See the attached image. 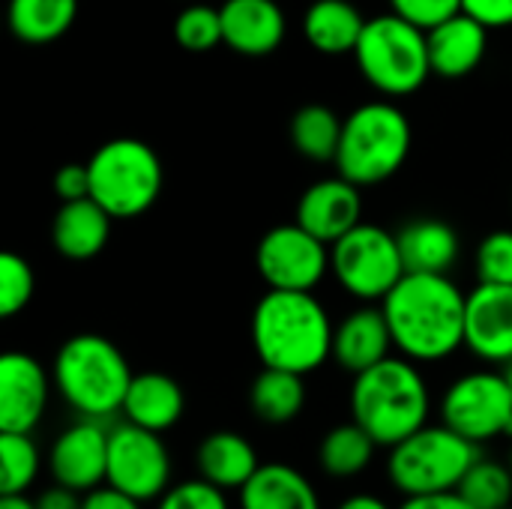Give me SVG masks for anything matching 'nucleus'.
<instances>
[{
    "instance_id": "2",
    "label": "nucleus",
    "mask_w": 512,
    "mask_h": 509,
    "mask_svg": "<svg viewBox=\"0 0 512 509\" xmlns=\"http://www.w3.org/2000/svg\"><path fill=\"white\" fill-rule=\"evenodd\" d=\"M333 321L315 291L270 288L252 312V345L264 366L297 375L318 372L333 357Z\"/></svg>"
},
{
    "instance_id": "27",
    "label": "nucleus",
    "mask_w": 512,
    "mask_h": 509,
    "mask_svg": "<svg viewBox=\"0 0 512 509\" xmlns=\"http://www.w3.org/2000/svg\"><path fill=\"white\" fill-rule=\"evenodd\" d=\"M252 414L267 426H285L294 423L306 405V384L303 375L288 369L264 366L249 390Z\"/></svg>"
},
{
    "instance_id": "45",
    "label": "nucleus",
    "mask_w": 512,
    "mask_h": 509,
    "mask_svg": "<svg viewBox=\"0 0 512 509\" xmlns=\"http://www.w3.org/2000/svg\"><path fill=\"white\" fill-rule=\"evenodd\" d=\"M510 438H512V429H510Z\"/></svg>"
},
{
    "instance_id": "31",
    "label": "nucleus",
    "mask_w": 512,
    "mask_h": 509,
    "mask_svg": "<svg viewBox=\"0 0 512 509\" xmlns=\"http://www.w3.org/2000/svg\"><path fill=\"white\" fill-rule=\"evenodd\" d=\"M474 509L512 507V468L504 462L480 456L456 489Z\"/></svg>"
},
{
    "instance_id": "41",
    "label": "nucleus",
    "mask_w": 512,
    "mask_h": 509,
    "mask_svg": "<svg viewBox=\"0 0 512 509\" xmlns=\"http://www.w3.org/2000/svg\"><path fill=\"white\" fill-rule=\"evenodd\" d=\"M399 509H474L459 492H438V495H411Z\"/></svg>"
},
{
    "instance_id": "18",
    "label": "nucleus",
    "mask_w": 512,
    "mask_h": 509,
    "mask_svg": "<svg viewBox=\"0 0 512 509\" xmlns=\"http://www.w3.org/2000/svg\"><path fill=\"white\" fill-rule=\"evenodd\" d=\"M393 333L387 324V315L381 306L375 303H363L357 309H351L333 333V360L351 372L360 375L372 366H378L381 360L390 357L393 351Z\"/></svg>"
},
{
    "instance_id": "35",
    "label": "nucleus",
    "mask_w": 512,
    "mask_h": 509,
    "mask_svg": "<svg viewBox=\"0 0 512 509\" xmlns=\"http://www.w3.org/2000/svg\"><path fill=\"white\" fill-rule=\"evenodd\" d=\"M156 509H231L228 507V498H225V489L207 483L204 477L198 480H186V483H177L171 486L159 501Z\"/></svg>"
},
{
    "instance_id": "7",
    "label": "nucleus",
    "mask_w": 512,
    "mask_h": 509,
    "mask_svg": "<svg viewBox=\"0 0 512 509\" xmlns=\"http://www.w3.org/2000/svg\"><path fill=\"white\" fill-rule=\"evenodd\" d=\"M480 444L462 438L450 426H423L396 447H390L387 477L396 492L411 495H438L456 492L462 477L480 459Z\"/></svg>"
},
{
    "instance_id": "30",
    "label": "nucleus",
    "mask_w": 512,
    "mask_h": 509,
    "mask_svg": "<svg viewBox=\"0 0 512 509\" xmlns=\"http://www.w3.org/2000/svg\"><path fill=\"white\" fill-rule=\"evenodd\" d=\"M42 468L33 432H0V492L24 495Z\"/></svg>"
},
{
    "instance_id": "5",
    "label": "nucleus",
    "mask_w": 512,
    "mask_h": 509,
    "mask_svg": "<svg viewBox=\"0 0 512 509\" xmlns=\"http://www.w3.org/2000/svg\"><path fill=\"white\" fill-rule=\"evenodd\" d=\"M411 120L393 102H366L354 108L342 123L336 150V174L357 186H378L390 180L411 153Z\"/></svg>"
},
{
    "instance_id": "25",
    "label": "nucleus",
    "mask_w": 512,
    "mask_h": 509,
    "mask_svg": "<svg viewBox=\"0 0 512 509\" xmlns=\"http://www.w3.org/2000/svg\"><path fill=\"white\" fill-rule=\"evenodd\" d=\"M396 237L408 273H450L459 261V234L444 219H414Z\"/></svg>"
},
{
    "instance_id": "37",
    "label": "nucleus",
    "mask_w": 512,
    "mask_h": 509,
    "mask_svg": "<svg viewBox=\"0 0 512 509\" xmlns=\"http://www.w3.org/2000/svg\"><path fill=\"white\" fill-rule=\"evenodd\" d=\"M54 192L60 195V201H78V198H90V168L87 162H69L54 174Z\"/></svg>"
},
{
    "instance_id": "14",
    "label": "nucleus",
    "mask_w": 512,
    "mask_h": 509,
    "mask_svg": "<svg viewBox=\"0 0 512 509\" xmlns=\"http://www.w3.org/2000/svg\"><path fill=\"white\" fill-rule=\"evenodd\" d=\"M51 384L45 366L36 357L24 351L3 354L0 357V432H33L45 417Z\"/></svg>"
},
{
    "instance_id": "28",
    "label": "nucleus",
    "mask_w": 512,
    "mask_h": 509,
    "mask_svg": "<svg viewBox=\"0 0 512 509\" xmlns=\"http://www.w3.org/2000/svg\"><path fill=\"white\" fill-rule=\"evenodd\" d=\"M375 450H378V441L360 423L351 420V423L333 426L324 435L318 447V465L333 480H354L372 465Z\"/></svg>"
},
{
    "instance_id": "29",
    "label": "nucleus",
    "mask_w": 512,
    "mask_h": 509,
    "mask_svg": "<svg viewBox=\"0 0 512 509\" xmlns=\"http://www.w3.org/2000/svg\"><path fill=\"white\" fill-rule=\"evenodd\" d=\"M342 117L321 105H303L294 117H291V144L300 156L312 159V162H333L336 150H339V138H342Z\"/></svg>"
},
{
    "instance_id": "44",
    "label": "nucleus",
    "mask_w": 512,
    "mask_h": 509,
    "mask_svg": "<svg viewBox=\"0 0 512 509\" xmlns=\"http://www.w3.org/2000/svg\"><path fill=\"white\" fill-rule=\"evenodd\" d=\"M510 468H512V456H510Z\"/></svg>"
},
{
    "instance_id": "34",
    "label": "nucleus",
    "mask_w": 512,
    "mask_h": 509,
    "mask_svg": "<svg viewBox=\"0 0 512 509\" xmlns=\"http://www.w3.org/2000/svg\"><path fill=\"white\" fill-rule=\"evenodd\" d=\"M477 282L512 285V231H492L477 249Z\"/></svg>"
},
{
    "instance_id": "22",
    "label": "nucleus",
    "mask_w": 512,
    "mask_h": 509,
    "mask_svg": "<svg viewBox=\"0 0 512 509\" xmlns=\"http://www.w3.org/2000/svg\"><path fill=\"white\" fill-rule=\"evenodd\" d=\"M240 509H321V498L294 465L264 462L240 489Z\"/></svg>"
},
{
    "instance_id": "19",
    "label": "nucleus",
    "mask_w": 512,
    "mask_h": 509,
    "mask_svg": "<svg viewBox=\"0 0 512 509\" xmlns=\"http://www.w3.org/2000/svg\"><path fill=\"white\" fill-rule=\"evenodd\" d=\"M426 36H429L432 75L447 81L471 75L483 63L489 48V27L474 15H468L465 9L426 30Z\"/></svg>"
},
{
    "instance_id": "42",
    "label": "nucleus",
    "mask_w": 512,
    "mask_h": 509,
    "mask_svg": "<svg viewBox=\"0 0 512 509\" xmlns=\"http://www.w3.org/2000/svg\"><path fill=\"white\" fill-rule=\"evenodd\" d=\"M336 509H393L387 501H381L378 495H351L345 498Z\"/></svg>"
},
{
    "instance_id": "32",
    "label": "nucleus",
    "mask_w": 512,
    "mask_h": 509,
    "mask_svg": "<svg viewBox=\"0 0 512 509\" xmlns=\"http://www.w3.org/2000/svg\"><path fill=\"white\" fill-rule=\"evenodd\" d=\"M174 39L180 48L204 54L213 51L216 45H225L222 36V12L207 3H192L186 6L177 21H174Z\"/></svg>"
},
{
    "instance_id": "24",
    "label": "nucleus",
    "mask_w": 512,
    "mask_h": 509,
    "mask_svg": "<svg viewBox=\"0 0 512 509\" xmlns=\"http://www.w3.org/2000/svg\"><path fill=\"white\" fill-rule=\"evenodd\" d=\"M366 21L369 18L351 0H315L303 12V36L315 51L327 57H342L354 54Z\"/></svg>"
},
{
    "instance_id": "36",
    "label": "nucleus",
    "mask_w": 512,
    "mask_h": 509,
    "mask_svg": "<svg viewBox=\"0 0 512 509\" xmlns=\"http://www.w3.org/2000/svg\"><path fill=\"white\" fill-rule=\"evenodd\" d=\"M390 12L408 18L423 30H432L435 24L462 12V0H390Z\"/></svg>"
},
{
    "instance_id": "12",
    "label": "nucleus",
    "mask_w": 512,
    "mask_h": 509,
    "mask_svg": "<svg viewBox=\"0 0 512 509\" xmlns=\"http://www.w3.org/2000/svg\"><path fill=\"white\" fill-rule=\"evenodd\" d=\"M120 492L150 504L171 489V453L159 432L117 423L108 435V480Z\"/></svg>"
},
{
    "instance_id": "39",
    "label": "nucleus",
    "mask_w": 512,
    "mask_h": 509,
    "mask_svg": "<svg viewBox=\"0 0 512 509\" xmlns=\"http://www.w3.org/2000/svg\"><path fill=\"white\" fill-rule=\"evenodd\" d=\"M84 509H144V501L120 492L111 483H102V486L84 492Z\"/></svg>"
},
{
    "instance_id": "20",
    "label": "nucleus",
    "mask_w": 512,
    "mask_h": 509,
    "mask_svg": "<svg viewBox=\"0 0 512 509\" xmlns=\"http://www.w3.org/2000/svg\"><path fill=\"white\" fill-rule=\"evenodd\" d=\"M114 216L93 198L63 201L51 222V243L69 261L96 258L111 237Z\"/></svg>"
},
{
    "instance_id": "17",
    "label": "nucleus",
    "mask_w": 512,
    "mask_h": 509,
    "mask_svg": "<svg viewBox=\"0 0 512 509\" xmlns=\"http://www.w3.org/2000/svg\"><path fill=\"white\" fill-rule=\"evenodd\" d=\"M219 12L225 45L243 57H267L285 42L288 18L276 0H225Z\"/></svg>"
},
{
    "instance_id": "33",
    "label": "nucleus",
    "mask_w": 512,
    "mask_h": 509,
    "mask_svg": "<svg viewBox=\"0 0 512 509\" xmlns=\"http://www.w3.org/2000/svg\"><path fill=\"white\" fill-rule=\"evenodd\" d=\"M36 291V276L33 267L24 255L18 252H3L0 255V315L15 318L27 303L33 300Z\"/></svg>"
},
{
    "instance_id": "6",
    "label": "nucleus",
    "mask_w": 512,
    "mask_h": 509,
    "mask_svg": "<svg viewBox=\"0 0 512 509\" xmlns=\"http://www.w3.org/2000/svg\"><path fill=\"white\" fill-rule=\"evenodd\" d=\"M354 60L360 75L381 96L393 99L417 93L432 75L426 30L396 12H384L366 21L354 48Z\"/></svg>"
},
{
    "instance_id": "1",
    "label": "nucleus",
    "mask_w": 512,
    "mask_h": 509,
    "mask_svg": "<svg viewBox=\"0 0 512 509\" xmlns=\"http://www.w3.org/2000/svg\"><path fill=\"white\" fill-rule=\"evenodd\" d=\"M468 294L450 273H405L381 300L393 345L414 363H441L465 348Z\"/></svg>"
},
{
    "instance_id": "8",
    "label": "nucleus",
    "mask_w": 512,
    "mask_h": 509,
    "mask_svg": "<svg viewBox=\"0 0 512 509\" xmlns=\"http://www.w3.org/2000/svg\"><path fill=\"white\" fill-rule=\"evenodd\" d=\"M90 198L114 219H135L147 213L165 183L162 159L141 138H111L87 159Z\"/></svg>"
},
{
    "instance_id": "40",
    "label": "nucleus",
    "mask_w": 512,
    "mask_h": 509,
    "mask_svg": "<svg viewBox=\"0 0 512 509\" xmlns=\"http://www.w3.org/2000/svg\"><path fill=\"white\" fill-rule=\"evenodd\" d=\"M36 509H84V495L75 492V489H69V486L54 483L51 489L39 492Z\"/></svg>"
},
{
    "instance_id": "46",
    "label": "nucleus",
    "mask_w": 512,
    "mask_h": 509,
    "mask_svg": "<svg viewBox=\"0 0 512 509\" xmlns=\"http://www.w3.org/2000/svg\"><path fill=\"white\" fill-rule=\"evenodd\" d=\"M507 509H512V507H507Z\"/></svg>"
},
{
    "instance_id": "11",
    "label": "nucleus",
    "mask_w": 512,
    "mask_h": 509,
    "mask_svg": "<svg viewBox=\"0 0 512 509\" xmlns=\"http://www.w3.org/2000/svg\"><path fill=\"white\" fill-rule=\"evenodd\" d=\"M255 267L267 288L315 291L330 273V243L306 231L297 219L270 228L258 249Z\"/></svg>"
},
{
    "instance_id": "10",
    "label": "nucleus",
    "mask_w": 512,
    "mask_h": 509,
    "mask_svg": "<svg viewBox=\"0 0 512 509\" xmlns=\"http://www.w3.org/2000/svg\"><path fill=\"white\" fill-rule=\"evenodd\" d=\"M441 423L474 444L510 435L512 387L504 372L480 369L456 378L441 396Z\"/></svg>"
},
{
    "instance_id": "38",
    "label": "nucleus",
    "mask_w": 512,
    "mask_h": 509,
    "mask_svg": "<svg viewBox=\"0 0 512 509\" xmlns=\"http://www.w3.org/2000/svg\"><path fill=\"white\" fill-rule=\"evenodd\" d=\"M462 9L483 21L489 30L512 27V0H462Z\"/></svg>"
},
{
    "instance_id": "13",
    "label": "nucleus",
    "mask_w": 512,
    "mask_h": 509,
    "mask_svg": "<svg viewBox=\"0 0 512 509\" xmlns=\"http://www.w3.org/2000/svg\"><path fill=\"white\" fill-rule=\"evenodd\" d=\"M108 435L111 426L105 420L87 417L63 429L48 453L54 483L69 486L81 495L102 486L108 480Z\"/></svg>"
},
{
    "instance_id": "15",
    "label": "nucleus",
    "mask_w": 512,
    "mask_h": 509,
    "mask_svg": "<svg viewBox=\"0 0 512 509\" xmlns=\"http://www.w3.org/2000/svg\"><path fill=\"white\" fill-rule=\"evenodd\" d=\"M465 348L492 366L512 360V285H486L468 294L465 303Z\"/></svg>"
},
{
    "instance_id": "26",
    "label": "nucleus",
    "mask_w": 512,
    "mask_h": 509,
    "mask_svg": "<svg viewBox=\"0 0 512 509\" xmlns=\"http://www.w3.org/2000/svg\"><path fill=\"white\" fill-rule=\"evenodd\" d=\"M78 18V0H9L6 21L15 39L27 45L57 42L72 30Z\"/></svg>"
},
{
    "instance_id": "4",
    "label": "nucleus",
    "mask_w": 512,
    "mask_h": 509,
    "mask_svg": "<svg viewBox=\"0 0 512 509\" xmlns=\"http://www.w3.org/2000/svg\"><path fill=\"white\" fill-rule=\"evenodd\" d=\"M132 369L123 351L96 333H78L66 339L54 357L51 381L60 399L87 420H111L123 411Z\"/></svg>"
},
{
    "instance_id": "16",
    "label": "nucleus",
    "mask_w": 512,
    "mask_h": 509,
    "mask_svg": "<svg viewBox=\"0 0 512 509\" xmlns=\"http://www.w3.org/2000/svg\"><path fill=\"white\" fill-rule=\"evenodd\" d=\"M363 186L351 183L348 177H324L315 180L297 201V222L321 237L324 243H336L351 228L363 222Z\"/></svg>"
},
{
    "instance_id": "9",
    "label": "nucleus",
    "mask_w": 512,
    "mask_h": 509,
    "mask_svg": "<svg viewBox=\"0 0 512 509\" xmlns=\"http://www.w3.org/2000/svg\"><path fill=\"white\" fill-rule=\"evenodd\" d=\"M330 273L360 303H381L408 273L399 237L381 225L360 222L330 246Z\"/></svg>"
},
{
    "instance_id": "3",
    "label": "nucleus",
    "mask_w": 512,
    "mask_h": 509,
    "mask_svg": "<svg viewBox=\"0 0 512 509\" xmlns=\"http://www.w3.org/2000/svg\"><path fill=\"white\" fill-rule=\"evenodd\" d=\"M351 420L360 423L378 447H396L429 423L432 396L423 372L408 357H387L378 366L354 375Z\"/></svg>"
},
{
    "instance_id": "43",
    "label": "nucleus",
    "mask_w": 512,
    "mask_h": 509,
    "mask_svg": "<svg viewBox=\"0 0 512 509\" xmlns=\"http://www.w3.org/2000/svg\"><path fill=\"white\" fill-rule=\"evenodd\" d=\"M0 509H36V501H30L27 495H3Z\"/></svg>"
},
{
    "instance_id": "21",
    "label": "nucleus",
    "mask_w": 512,
    "mask_h": 509,
    "mask_svg": "<svg viewBox=\"0 0 512 509\" xmlns=\"http://www.w3.org/2000/svg\"><path fill=\"white\" fill-rule=\"evenodd\" d=\"M183 411H186V396L171 375L141 372V375H132V384H129L120 414L126 423H135L141 429L165 435L168 429H174L180 423Z\"/></svg>"
},
{
    "instance_id": "23",
    "label": "nucleus",
    "mask_w": 512,
    "mask_h": 509,
    "mask_svg": "<svg viewBox=\"0 0 512 509\" xmlns=\"http://www.w3.org/2000/svg\"><path fill=\"white\" fill-rule=\"evenodd\" d=\"M195 465H198V477H204L207 483L225 492H240L261 468L255 447L237 432H210L198 444Z\"/></svg>"
}]
</instances>
